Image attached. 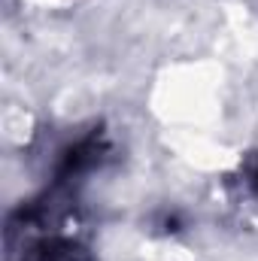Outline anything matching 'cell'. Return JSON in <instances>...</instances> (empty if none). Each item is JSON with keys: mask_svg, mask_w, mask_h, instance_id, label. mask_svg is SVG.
<instances>
[{"mask_svg": "<svg viewBox=\"0 0 258 261\" xmlns=\"http://www.w3.org/2000/svg\"><path fill=\"white\" fill-rule=\"evenodd\" d=\"M249 186H252V192L258 195V155L252 158V167H249Z\"/></svg>", "mask_w": 258, "mask_h": 261, "instance_id": "cell-1", "label": "cell"}]
</instances>
